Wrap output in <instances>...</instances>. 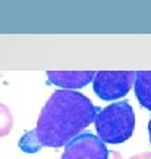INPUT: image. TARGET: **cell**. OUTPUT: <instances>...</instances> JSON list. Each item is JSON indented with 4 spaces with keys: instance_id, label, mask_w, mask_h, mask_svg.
Instances as JSON below:
<instances>
[{
    "instance_id": "4",
    "label": "cell",
    "mask_w": 151,
    "mask_h": 159,
    "mask_svg": "<svg viewBox=\"0 0 151 159\" xmlns=\"http://www.w3.org/2000/svg\"><path fill=\"white\" fill-rule=\"evenodd\" d=\"M106 144L91 133H84L66 144L60 159H109Z\"/></svg>"
},
{
    "instance_id": "6",
    "label": "cell",
    "mask_w": 151,
    "mask_h": 159,
    "mask_svg": "<svg viewBox=\"0 0 151 159\" xmlns=\"http://www.w3.org/2000/svg\"><path fill=\"white\" fill-rule=\"evenodd\" d=\"M135 96L142 108L151 111V71L136 72L135 80Z\"/></svg>"
},
{
    "instance_id": "8",
    "label": "cell",
    "mask_w": 151,
    "mask_h": 159,
    "mask_svg": "<svg viewBox=\"0 0 151 159\" xmlns=\"http://www.w3.org/2000/svg\"><path fill=\"white\" fill-rule=\"evenodd\" d=\"M131 159H151V152H144V153L135 155Z\"/></svg>"
},
{
    "instance_id": "10",
    "label": "cell",
    "mask_w": 151,
    "mask_h": 159,
    "mask_svg": "<svg viewBox=\"0 0 151 159\" xmlns=\"http://www.w3.org/2000/svg\"><path fill=\"white\" fill-rule=\"evenodd\" d=\"M148 134H150V143H151V119L148 122Z\"/></svg>"
},
{
    "instance_id": "7",
    "label": "cell",
    "mask_w": 151,
    "mask_h": 159,
    "mask_svg": "<svg viewBox=\"0 0 151 159\" xmlns=\"http://www.w3.org/2000/svg\"><path fill=\"white\" fill-rule=\"evenodd\" d=\"M13 128V116L11 109L6 105L0 103V137L7 136Z\"/></svg>"
},
{
    "instance_id": "9",
    "label": "cell",
    "mask_w": 151,
    "mask_h": 159,
    "mask_svg": "<svg viewBox=\"0 0 151 159\" xmlns=\"http://www.w3.org/2000/svg\"><path fill=\"white\" fill-rule=\"evenodd\" d=\"M112 159H123V158H122V155L119 153V152H113V153H112Z\"/></svg>"
},
{
    "instance_id": "3",
    "label": "cell",
    "mask_w": 151,
    "mask_h": 159,
    "mask_svg": "<svg viewBox=\"0 0 151 159\" xmlns=\"http://www.w3.org/2000/svg\"><path fill=\"white\" fill-rule=\"evenodd\" d=\"M135 80V71H97L93 80V89L103 100H116L128 94Z\"/></svg>"
},
{
    "instance_id": "1",
    "label": "cell",
    "mask_w": 151,
    "mask_h": 159,
    "mask_svg": "<svg viewBox=\"0 0 151 159\" xmlns=\"http://www.w3.org/2000/svg\"><path fill=\"white\" fill-rule=\"evenodd\" d=\"M100 111L79 91L57 90L43 106L35 128L27 131L18 146L25 153H35L43 148L66 146L94 122Z\"/></svg>"
},
{
    "instance_id": "2",
    "label": "cell",
    "mask_w": 151,
    "mask_h": 159,
    "mask_svg": "<svg viewBox=\"0 0 151 159\" xmlns=\"http://www.w3.org/2000/svg\"><path fill=\"white\" fill-rule=\"evenodd\" d=\"M97 137L109 144L125 143L134 134L135 112L129 102H116L101 109L94 119Z\"/></svg>"
},
{
    "instance_id": "5",
    "label": "cell",
    "mask_w": 151,
    "mask_h": 159,
    "mask_svg": "<svg viewBox=\"0 0 151 159\" xmlns=\"http://www.w3.org/2000/svg\"><path fill=\"white\" fill-rule=\"evenodd\" d=\"M94 71H49L47 77L51 84L59 85L63 90H75L90 84L94 80Z\"/></svg>"
}]
</instances>
